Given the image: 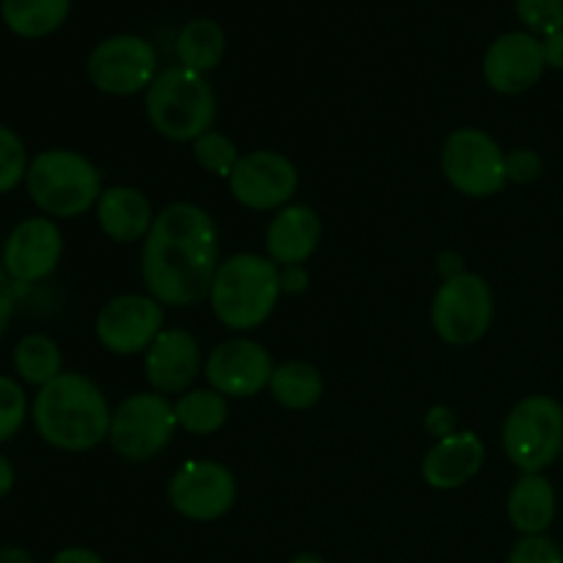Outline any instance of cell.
<instances>
[{"instance_id": "cell-1", "label": "cell", "mask_w": 563, "mask_h": 563, "mask_svg": "<svg viewBox=\"0 0 563 563\" xmlns=\"http://www.w3.org/2000/svg\"><path fill=\"white\" fill-rule=\"evenodd\" d=\"M220 267V236L212 214L190 201L168 203L143 240L141 278L148 295L170 308L209 300Z\"/></svg>"}, {"instance_id": "cell-2", "label": "cell", "mask_w": 563, "mask_h": 563, "mask_svg": "<svg viewBox=\"0 0 563 563\" xmlns=\"http://www.w3.org/2000/svg\"><path fill=\"white\" fill-rule=\"evenodd\" d=\"M31 418L44 443L69 454H82L108 440L113 410L104 390L91 377L82 372H64L38 388Z\"/></svg>"}, {"instance_id": "cell-3", "label": "cell", "mask_w": 563, "mask_h": 563, "mask_svg": "<svg viewBox=\"0 0 563 563\" xmlns=\"http://www.w3.org/2000/svg\"><path fill=\"white\" fill-rule=\"evenodd\" d=\"M280 295V267L258 253H234L220 262L209 306L218 322L234 333H251L273 317Z\"/></svg>"}, {"instance_id": "cell-4", "label": "cell", "mask_w": 563, "mask_h": 563, "mask_svg": "<svg viewBox=\"0 0 563 563\" xmlns=\"http://www.w3.org/2000/svg\"><path fill=\"white\" fill-rule=\"evenodd\" d=\"M25 190L47 218L75 220L97 209L102 196V174L86 154L75 148H44L27 165Z\"/></svg>"}, {"instance_id": "cell-5", "label": "cell", "mask_w": 563, "mask_h": 563, "mask_svg": "<svg viewBox=\"0 0 563 563\" xmlns=\"http://www.w3.org/2000/svg\"><path fill=\"white\" fill-rule=\"evenodd\" d=\"M146 119L168 141L192 143L214 130L218 93L207 75L185 66H168L148 86Z\"/></svg>"}, {"instance_id": "cell-6", "label": "cell", "mask_w": 563, "mask_h": 563, "mask_svg": "<svg viewBox=\"0 0 563 563\" xmlns=\"http://www.w3.org/2000/svg\"><path fill=\"white\" fill-rule=\"evenodd\" d=\"M506 456L520 473H542L563 454V407L553 396L517 401L500 429Z\"/></svg>"}, {"instance_id": "cell-7", "label": "cell", "mask_w": 563, "mask_h": 563, "mask_svg": "<svg viewBox=\"0 0 563 563\" xmlns=\"http://www.w3.org/2000/svg\"><path fill=\"white\" fill-rule=\"evenodd\" d=\"M176 410L168 396L157 390H141L121 401L110 421V445L126 462H152L174 440Z\"/></svg>"}, {"instance_id": "cell-8", "label": "cell", "mask_w": 563, "mask_h": 563, "mask_svg": "<svg viewBox=\"0 0 563 563\" xmlns=\"http://www.w3.org/2000/svg\"><path fill=\"white\" fill-rule=\"evenodd\" d=\"M495 297L487 280L476 273L445 275L432 300V328L445 344H478L493 328Z\"/></svg>"}, {"instance_id": "cell-9", "label": "cell", "mask_w": 563, "mask_h": 563, "mask_svg": "<svg viewBox=\"0 0 563 563\" xmlns=\"http://www.w3.org/2000/svg\"><path fill=\"white\" fill-rule=\"evenodd\" d=\"M440 168L449 185L467 198H489L509 185L506 152L478 126H460L445 137Z\"/></svg>"}, {"instance_id": "cell-10", "label": "cell", "mask_w": 563, "mask_h": 563, "mask_svg": "<svg viewBox=\"0 0 563 563\" xmlns=\"http://www.w3.org/2000/svg\"><path fill=\"white\" fill-rule=\"evenodd\" d=\"M88 80L108 97H135L148 91L157 71V49L135 33L108 36L88 55Z\"/></svg>"}, {"instance_id": "cell-11", "label": "cell", "mask_w": 563, "mask_h": 563, "mask_svg": "<svg viewBox=\"0 0 563 563\" xmlns=\"http://www.w3.org/2000/svg\"><path fill=\"white\" fill-rule=\"evenodd\" d=\"M168 500L185 520L214 522L234 509L236 478L214 460H187L170 476Z\"/></svg>"}, {"instance_id": "cell-12", "label": "cell", "mask_w": 563, "mask_h": 563, "mask_svg": "<svg viewBox=\"0 0 563 563\" xmlns=\"http://www.w3.org/2000/svg\"><path fill=\"white\" fill-rule=\"evenodd\" d=\"M300 174L295 163L273 148H256L242 154L236 168L229 176V190L236 203L253 212L284 209L295 198Z\"/></svg>"}, {"instance_id": "cell-13", "label": "cell", "mask_w": 563, "mask_h": 563, "mask_svg": "<svg viewBox=\"0 0 563 563\" xmlns=\"http://www.w3.org/2000/svg\"><path fill=\"white\" fill-rule=\"evenodd\" d=\"M165 330L163 302L152 295H119L104 302L97 313L93 333L97 341L113 355H146Z\"/></svg>"}, {"instance_id": "cell-14", "label": "cell", "mask_w": 563, "mask_h": 563, "mask_svg": "<svg viewBox=\"0 0 563 563\" xmlns=\"http://www.w3.org/2000/svg\"><path fill=\"white\" fill-rule=\"evenodd\" d=\"M273 372V355L264 350V344L242 339V335L220 341L203 363V377L209 388L223 394L225 399H251L262 394L264 388H269Z\"/></svg>"}, {"instance_id": "cell-15", "label": "cell", "mask_w": 563, "mask_h": 563, "mask_svg": "<svg viewBox=\"0 0 563 563\" xmlns=\"http://www.w3.org/2000/svg\"><path fill=\"white\" fill-rule=\"evenodd\" d=\"M64 256V234L47 214L25 218L9 231L0 253V267L14 284H38L58 269Z\"/></svg>"}, {"instance_id": "cell-16", "label": "cell", "mask_w": 563, "mask_h": 563, "mask_svg": "<svg viewBox=\"0 0 563 563\" xmlns=\"http://www.w3.org/2000/svg\"><path fill=\"white\" fill-rule=\"evenodd\" d=\"M548 60H544L542 38L528 31H509L495 38L484 53V80L495 93L517 97L542 80Z\"/></svg>"}, {"instance_id": "cell-17", "label": "cell", "mask_w": 563, "mask_h": 563, "mask_svg": "<svg viewBox=\"0 0 563 563\" xmlns=\"http://www.w3.org/2000/svg\"><path fill=\"white\" fill-rule=\"evenodd\" d=\"M146 379L163 396L187 394L201 374V346L185 328H165L146 350Z\"/></svg>"}, {"instance_id": "cell-18", "label": "cell", "mask_w": 563, "mask_h": 563, "mask_svg": "<svg viewBox=\"0 0 563 563\" xmlns=\"http://www.w3.org/2000/svg\"><path fill=\"white\" fill-rule=\"evenodd\" d=\"M322 240V218L308 203H289L278 209L264 231L267 258L278 267H302L317 253Z\"/></svg>"}, {"instance_id": "cell-19", "label": "cell", "mask_w": 563, "mask_h": 563, "mask_svg": "<svg viewBox=\"0 0 563 563\" xmlns=\"http://www.w3.org/2000/svg\"><path fill=\"white\" fill-rule=\"evenodd\" d=\"M484 460H487V449L476 432H471V429L454 432L449 438H440L427 451L421 462L423 482L432 489H443V493L460 489L482 473Z\"/></svg>"}, {"instance_id": "cell-20", "label": "cell", "mask_w": 563, "mask_h": 563, "mask_svg": "<svg viewBox=\"0 0 563 563\" xmlns=\"http://www.w3.org/2000/svg\"><path fill=\"white\" fill-rule=\"evenodd\" d=\"M154 209L146 192L130 185L104 187L97 201V223L108 240L119 245H132L146 240L154 225Z\"/></svg>"}, {"instance_id": "cell-21", "label": "cell", "mask_w": 563, "mask_h": 563, "mask_svg": "<svg viewBox=\"0 0 563 563\" xmlns=\"http://www.w3.org/2000/svg\"><path fill=\"white\" fill-rule=\"evenodd\" d=\"M555 511H559V498H555L553 484L542 473H522L506 498V515L522 537L548 533Z\"/></svg>"}, {"instance_id": "cell-22", "label": "cell", "mask_w": 563, "mask_h": 563, "mask_svg": "<svg viewBox=\"0 0 563 563\" xmlns=\"http://www.w3.org/2000/svg\"><path fill=\"white\" fill-rule=\"evenodd\" d=\"M71 14V0H0V20L14 36H53Z\"/></svg>"}, {"instance_id": "cell-23", "label": "cell", "mask_w": 563, "mask_h": 563, "mask_svg": "<svg viewBox=\"0 0 563 563\" xmlns=\"http://www.w3.org/2000/svg\"><path fill=\"white\" fill-rule=\"evenodd\" d=\"M225 55V31L214 20L198 16L190 20L176 36V58L185 69L207 75L218 69Z\"/></svg>"}, {"instance_id": "cell-24", "label": "cell", "mask_w": 563, "mask_h": 563, "mask_svg": "<svg viewBox=\"0 0 563 563\" xmlns=\"http://www.w3.org/2000/svg\"><path fill=\"white\" fill-rule=\"evenodd\" d=\"M11 366H14L16 377L25 385H33V388H44V385H49L66 372L64 352L44 333L22 335L16 341L14 352H11Z\"/></svg>"}, {"instance_id": "cell-25", "label": "cell", "mask_w": 563, "mask_h": 563, "mask_svg": "<svg viewBox=\"0 0 563 563\" xmlns=\"http://www.w3.org/2000/svg\"><path fill=\"white\" fill-rule=\"evenodd\" d=\"M269 394L286 410H311L324 394V377L306 361H286L275 366Z\"/></svg>"}, {"instance_id": "cell-26", "label": "cell", "mask_w": 563, "mask_h": 563, "mask_svg": "<svg viewBox=\"0 0 563 563\" xmlns=\"http://www.w3.org/2000/svg\"><path fill=\"white\" fill-rule=\"evenodd\" d=\"M174 410L179 429L196 438L220 432L229 421V401L212 388H190L174 401Z\"/></svg>"}, {"instance_id": "cell-27", "label": "cell", "mask_w": 563, "mask_h": 563, "mask_svg": "<svg viewBox=\"0 0 563 563\" xmlns=\"http://www.w3.org/2000/svg\"><path fill=\"white\" fill-rule=\"evenodd\" d=\"M240 157L242 154L240 148H236V143L218 130H209L207 135L192 141V159H196V163L212 176H223V179H229L231 170H234L236 163H240Z\"/></svg>"}, {"instance_id": "cell-28", "label": "cell", "mask_w": 563, "mask_h": 563, "mask_svg": "<svg viewBox=\"0 0 563 563\" xmlns=\"http://www.w3.org/2000/svg\"><path fill=\"white\" fill-rule=\"evenodd\" d=\"M27 165H31V157H27L25 141L11 126L0 124V196L16 190L25 181Z\"/></svg>"}, {"instance_id": "cell-29", "label": "cell", "mask_w": 563, "mask_h": 563, "mask_svg": "<svg viewBox=\"0 0 563 563\" xmlns=\"http://www.w3.org/2000/svg\"><path fill=\"white\" fill-rule=\"evenodd\" d=\"M25 388L9 374H0V443L14 438L27 418Z\"/></svg>"}, {"instance_id": "cell-30", "label": "cell", "mask_w": 563, "mask_h": 563, "mask_svg": "<svg viewBox=\"0 0 563 563\" xmlns=\"http://www.w3.org/2000/svg\"><path fill=\"white\" fill-rule=\"evenodd\" d=\"M515 11L533 36L563 31V0H515Z\"/></svg>"}, {"instance_id": "cell-31", "label": "cell", "mask_w": 563, "mask_h": 563, "mask_svg": "<svg viewBox=\"0 0 563 563\" xmlns=\"http://www.w3.org/2000/svg\"><path fill=\"white\" fill-rule=\"evenodd\" d=\"M506 563H563V550L548 533H537V537H522L511 548Z\"/></svg>"}, {"instance_id": "cell-32", "label": "cell", "mask_w": 563, "mask_h": 563, "mask_svg": "<svg viewBox=\"0 0 563 563\" xmlns=\"http://www.w3.org/2000/svg\"><path fill=\"white\" fill-rule=\"evenodd\" d=\"M544 159L537 148H515L506 152V179L511 185H531L542 176Z\"/></svg>"}, {"instance_id": "cell-33", "label": "cell", "mask_w": 563, "mask_h": 563, "mask_svg": "<svg viewBox=\"0 0 563 563\" xmlns=\"http://www.w3.org/2000/svg\"><path fill=\"white\" fill-rule=\"evenodd\" d=\"M14 306H16V295H14V280L9 278L3 267H0V335L5 333L9 328L11 317H14Z\"/></svg>"}, {"instance_id": "cell-34", "label": "cell", "mask_w": 563, "mask_h": 563, "mask_svg": "<svg viewBox=\"0 0 563 563\" xmlns=\"http://www.w3.org/2000/svg\"><path fill=\"white\" fill-rule=\"evenodd\" d=\"M53 563H104V559L88 548H64L53 555Z\"/></svg>"}, {"instance_id": "cell-35", "label": "cell", "mask_w": 563, "mask_h": 563, "mask_svg": "<svg viewBox=\"0 0 563 563\" xmlns=\"http://www.w3.org/2000/svg\"><path fill=\"white\" fill-rule=\"evenodd\" d=\"M308 286V273L302 267H284L280 269V289L289 295H300Z\"/></svg>"}, {"instance_id": "cell-36", "label": "cell", "mask_w": 563, "mask_h": 563, "mask_svg": "<svg viewBox=\"0 0 563 563\" xmlns=\"http://www.w3.org/2000/svg\"><path fill=\"white\" fill-rule=\"evenodd\" d=\"M542 47H544V60H548V66H553V69H563V31L544 36Z\"/></svg>"}, {"instance_id": "cell-37", "label": "cell", "mask_w": 563, "mask_h": 563, "mask_svg": "<svg viewBox=\"0 0 563 563\" xmlns=\"http://www.w3.org/2000/svg\"><path fill=\"white\" fill-rule=\"evenodd\" d=\"M429 429H432L438 438H449V434H454V416H451L445 407H434V410L429 412Z\"/></svg>"}, {"instance_id": "cell-38", "label": "cell", "mask_w": 563, "mask_h": 563, "mask_svg": "<svg viewBox=\"0 0 563 563\" xmlns=\"http://www.w3.org/2000/svg\"><path fill=\"white\" fill-rule=\"evenodd\" d=\"M0 563H38L27 553L25 548H16V544H3L0 548Z\"/></svg>"}, {"instance_id": "cell-39", "label": "cell", "mask_w": 563, "mask_h": 563, "mask_svg": "<svg viewBox=\"0 0 563 563\" xmlns=\"http://www.w3.org/2000/svg\"><path fill=\"white\" fill-rule=\"evenodd\" d=\"M14 482H16L14 465H11V462L0 454V498H5V495L14 489Z\"/></svg>"}, {"instance_id": "cell-40", "label": "cell", "mask_w": 563, "mask_h": 563, "mask_svg": "<svg viewBox=\"0 0 563 563\" xmlns=\"http://www.w3.org/2000/svg\"><path fill=\"white\" fill-rule=\"evenodd\" d=\"M291 563H328L322 559V555H313V553H300L291 559Z\"/></svg>"}, {"instance_id": "cell-41", "label": "cell", "mask_w": 563, "mask_h": 563, "mask_svg": "<svg viewBox=\"0 0 563 563\" xmlns=\"http://www.w3.org/2000/svg\"><path fill=\"white\" fill-rule=\"evenodd\" d=\"M561 460H563V454H561Z\"/></svg>"}]
</instances>
